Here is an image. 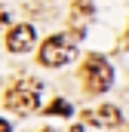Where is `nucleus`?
I'll list each match as a JSON object with an SVG mask.
<instances>
[{"label":"nucleus","mask_w":129,"mask_h":132,"mask_svg":"<svg viewBox=\"0 0 129 132\" xmlns=\"http://www.w3.org/2000/svg\"><path fill=\"white\" fill-rule=\"evenodd\" d=\"M40 132H52V129H40Z\"/></svg>","instance_id":"nucleus-9"},{"label":"nucleus","mask_w":129,"mask_h":132,"mask_svg":"<svg viewBox=\"0 0 129 132\" xmlns=\"http://www.w3.org/2000/svg\"><path fill=\"white\" fill-rule=\"evenodd\" d=\"M111 83H114V68L108 65V59L104 55H89L83 62V86H86V92L101 95V92L111 89Z\"/></svg>","instance_id":"nucleus-1"},{"label":"nucleus","mask_w":129,"mask_h":132,"mask_svg":"<svg viewBox=\"0 0 129 132\" xmlns=\"http://www.w3.org/2000/svg\"><path fill=\"white\" fill-rule=\"evenodd\" d=\"M6 25H9V12L0 6V28H6Z\"/></svg>","instance_id":"nucleus-7"},{"label":"nucleus","mask_w":129,"mask_h":132,"mask_svg":"<svg viewBox=\"0 0 129 132\" xmlns=\"http://www.w3.org/2000/svg\"><path fill=\"white\" fill-rule=\"evenodd\" d=\"M34 40H37V34H34L31 25H15L12 31L6 34V49L9 52H28L34 46Z\"/></svg>","instance_id":"nucleus-5"},{"label":"nucleus","mask_w":129,"mask_h":132,"mask_svg":"<svg viewBox=\"0 0 129 132\" xmlns=\"http://www.w3.org/2000/svg\"><path fill=\"white\" fill-rule=\"evenodd\" d=\"M74 55H77V43L71 37H64V34H55V37H49L40 46L37 59H40V65H46V68H59V65L74 62Z\"/></svg>","instance_id":"nucleus-3"},{"label":"nucleus","mask_w":129,"mask_h":132,"mask_svg":"<svg viewBox=\"0 0 129 132\" xmlns=\"http://www.w3.org/2000/svg\"><path fill=\"white\" fill-rule=\"evenodd\" d=\"M46 114H49V117H68V114H71V104H68L64 98H55L49 108H46Z\"/></svg>","instance_id":"nucleus-6"},{"label":"nucleus","mask_w":129,"mask_h":132,"mask_svg":"<svg viewBox=\"0 0 129 132\" xmlns=\"http://www.w3.org/2000/svg\"><path fill=\"white\" fill-rule=\"evenodd\" d=\"M126 132H129V129H126Z\"/></svg>","instance_id":"nucleus-10"},{"label":"nucleus","mask_w":129,"mask_h":132,"mask_svg":"<svg viewBox=\"0 0 129 132\" xmlns=\"http://www.w3.org/2000/svg\"><path fill=\"white\" fill-rule=\"evenodd\" d=\"M40 92H43V86L37 83V80H19L9 92H6V108L9 111H15V114H31L37 111V104H40Z\"/></svg>","instance_id":"nucleus-2"},{"label":"nucleus","mask_w":129,"mask_h":132,"mask_svg":"<svg viewBox=\"0 0 129 132\" xmlns=\"http://www.w3.org/2000/svg\"><path fill=\"white\" fill-rule=\"evenodd\" d=\"M0 132H9V123H6L3 117H0Z\"/></svg>","instance_id":"nucleus-8"},{"label":"nucleus","mask_w":129,"mask_h":132,"mask_svg":"<svg viewBox=\"0 0 129 132\" xmlns=\"http://www.w3.org/2000/svg\"><path fill=\"white\" fill-rule=\"evenodd\" d=\"M83 120L89 123V126H98V129H114V126H120V108H114V104H98L92 111H86L83 114Z\"/></svg>","instance_id":"nucleus-4"}]
</instances>
